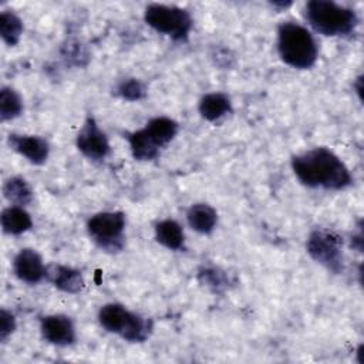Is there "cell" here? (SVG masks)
Instances as JSON below:
<instances>
[{
    "mask_svg": "<svg viewBox=\"0 0 364 364\" xmlns=\"http://www.w3.org/2000/svg\"><path fill=\"white\" fill-rule=\"evenodd\" d=\"M361 77H358L357 78V85H355V88H357V92H358V95H360V98H361Z\"/></svg>",
    "mask_w": 364,
    "mask_h": 364,
    "instance_id": "26",
    "label": "cell"
},
{
    "mask_svg": "<svg viewBox=\"0 0 364 364\" xmlns=\"http://www.w3.org/2000/svg\"><path fill=\"white\" fill-rule=\"evenodd\" d=\"M46 277L61 291L78 293L84 287L81 272L64 264H50L46 270Z\"/></svg>",
    "mask_w": 364,
    "mask_h": 364,
    "instance_id": "12",
    "label": "cell"
},
{
    "mask_svg": "<svg viewBox=\"0 0 364 364\" xmlns=\"http://www.w3.org/2000/svg\"><path fill=\"white\" fill-rule=\"evenodd\" d=\"M142 129L151 138V141L161 149L176 136L179 125L175 119L162 115L149 119Z\"/></svg>",
    "mask_w": 364,
    "mask_h": 364,
    "instance_id": "13",
    "label": "cell"
},
{
    "mask_svg": "<svg viewBox=\"0 0 364 364\" xmlns=\"http://www.w3.org/2000/svg\"><path fill=\"white\" fill-rule=\"evenodd\" d=\"M100 324L109 333L121 336L131 343L145 341L152 331V321L119 303L104 304L98 311Z\"/></svg>",
    "mask_w": 364,
    "mask_h": 364,
    "instance_id": "4",
    "label": "cell"
},
{
    "mask_svg": "<svg viewBox=\"0 0 364 364\" xmlns=\"http://www.w3.org/2000/svg\"><path fill=\"white\" fill-rule=\"evenodd\" d=\"M144 18L145 23L155 31L176 41L186 40L193 24L189 11L185 9L158 3H152L145 7Z\"/></svg>",
    "mask_w": 364,
    "mask_h": 364,
    "instance_id": "5",
    "label": "cell"
},
{
    "mask_svg": "<svg viewBox=\"0 0 364 364\" xmlns=\"http://www.w3.org/2000/svg\"><path fill=\"white\" fill-rule=\"evenodd\" d=\"M40 330L44 340L54 346H70L77 338L73 320L64 314H50L43 317Z\"/></svg>",
    "mask_w": 364,
    "mask_h": 364,
    "instance_id": "9",
    "label": "cell"
},
{
    "mask_svg": "<svg viewBox=\"0 0 364 364\" xmlns=\"http://www.w3.org/2000/svg\"><path fill=\"white\" fill-rule=\"evenodd\" d=\"M200 276H203V282L208 284V286H212V287H220L223 286L225 283V277L222 276L220 272L215 270V269H205Z\"/></svg>",
    "mask_w": 364,
    "mask_h": 364,
    "instance_id": "24",
    "label": "cell"
},
{
    "mask_svg": "<svg viewBox=\"0 0 364 364\" xmlns=\"http://www.w3.org/2000/svg\"><path fill=\"white\" fill-rule=\"evenodd\" d=\"M131 154L138 161H154L159 156L161 149L151 141L144 129L134 131L128 135Z\"/></svg>",
    "mask_w": 364,
    "mask_h": 364,
    "instance_id": "18",
    "label": "cell"
},
{
    "mask_svg": "<svg viewBox=\"0 0 364 364\" xmlns=\"http://www.w3.org/2000/svg\"><path fill=\"white\" fill-rule=\"evenodd\" d=\"M145 85L136 78L122 80L117 87V94L128 101H138L145 97Z\"/></svg>",
    "mask_w": 364,
    "mask_h": 364,
    "instance_id": "22",
    "label": "cell"
},
{
    "mask_svg": "<svg viewBox=\"0 0 364 364\" xmlns=\"http://www.w3.org/2000/svg\"><path fill=\"white\" fill-rule=\"evenodd\" d=\"M1 228L7 235H21L31 229L33 220L30 213L17 205H11L1 212Z\"/></svg>",
    "mask_w": 364,
    "mask_h": 364,
    "instance_id": "14",
    "label": "cell"
},
{
    "mask_svg": "<svg viewBox=\"0 0 364 364\" xmlns=\"http://www.w3.org/2000/svg\"><path fill=\"white\" fill-rule=\"evenodd\" d=\"M186 219L193 230L202 235H208L215 229L218 223V213L208 203H195L189 208Z\"/></svg>",
    "mask_w": 364,
    "mask_h": 364,
    "instance_id": "15",
    "label": "cell"
},
{
    "mask_svg": "<svg viewBox=\"0 0 364 364\" xmlns=\"http://www.w3.org/2000/svg\"><path fill=\"white\" fill-rule=\"evenodd\" d=\"M343 239L327 229H317L307 239V253L334 273L343 270Z\"/></svg>",
    "mask_w": 364,
    "mask_h": 364,
    "instance_id": "7",
    "label": "cell"
},
{
    "mask_svg": "<svg viewBox=\"0 0 364 364\" xmlns=\"http://www.w3.org/2000/svg\"><path fill=\"white\" fill-rule=\"evenodd\" d=\"M277 51L287 65L299 70L313 67L318 55L313 34L294 21H283L277 27Z\"/></svg>",
    "mask_w": 364,
    "mask_h": 364,
    "instance_id": "2",
    "label": "cell"
},
{
    "mask_svg": "<svg viewBox=\"0 0 364 364\" xmlns=\"http://www.w3.org/2000/svg\"><path fill=\"white\" fill-rule=\"evenodd\" d=\"M232 111L230 98L223 92L205 94L199 101V114L206 121H216Z\"/></svg>",
    "mask_w": 364,
    "mask_h": 364,
    "instance_id": "16",
    "label": "cell"
},
{
    "mask_svg": "<svg viewBox=\"0 0 364 364\" xmlns=\"http://www.w3.org/2000/svg\"><path fill=\"white\" fill-rule=\"evenodd\" d=\"M13 270L21 282L36 284L46 277L47 266H44L41 256L34 249L26 247L14 256Z\"/></svg>",
    "mask_w": 364,
    "mask_h": 364,
    "instance_id": "11",
    "label": "cell"
},
{
    "mask_svg": "<svg viewBox=\"0 0 364 364\" xmlns=\"http://www.w3.org/2000/svg\"><path fill=\"white\" fill-rule=\"evenodd\" d=\"M87 230L102 250L119 252L125 243V215L117 210L95 213L90 218Z\"/></svg>",
    "mask_w": 364,
    "mask_h": 364,
    "instance_id": "6",
    "label": "cell"
},
{
    "mask_svg": "<svg viewBox=\"0 0 364 364\" xmlns=\"http://www.w3.org/2000/svg\"><path fill=\"white\" fill-rule=\"evenodd\" d=\"M304 16L314 31L328 37L348 36L358 24L354 10L330 0H310L306 4Z\"/></svg>",
    "mask_w": 364,
    "mask_h": 364,
    "instance_id": "3",
    "label": "cell"
},
{
    "mask_svg": "<svg viewBox=\"0 0 364 364\" xmlns=\"http://www.w3.org/2000/svg\"><path fill=\"white\" fill-rule=\"evenodd\" d=\"M23 34V21L13 11H1L0 36L7 46H16Z\"/></svg>",
    "mask_w": 364,
    "mask_h": 364,
    "instance_id": "20",
    "label": "cell"
},
{
    "mask_svg": "<svg viewBox=\"0 0 364 364\" xmlns=\"http://www.w3.org/2000/svg\"><path fill=\"white\" fill-rule=\"evenodd\" d=\"M155 239L171 250L182 249L185 242L183 230L173 219H164L155 225Z\"/></svg>",
    "mask_w": 364,
    "mask_h": 364,
    "instance_id": "17",
    "label": "cell"
},
{
    "mask_svg": "<svg viewBox=\"0 0 364 364\" xmlns=\"http://www.w3.org/2000/svg\"><path fill=\"white\" fill-rule=\"evenodd\" d=\"M3 193L9 202L17 206L28 205L33 199L31 188L23 178H18V176H13L4 182Z\"/></svg>",
    "mask_w": 364,
    "mask_h": 364,
    "instance_id": "19",
    "label": "cell"
},
{
    "mask_svg": "<svg viewBox=\"0 0 364 364\" xmlns=\"http://www.w3.org/2000/svg\"><path fill=\"white\" fill-rule=\"evenodd\" d=\"M290 4H291L290 1H286V3H283V1H273V3H272L273 7H282V9H283V7L286 9V7H289Z\"/></svg>",
    "mask_w": 364,
    "mask_h": 364,
    "instance_id": "25",
    "label": "cell"
},
{
    "mask_svg": "<svg viewBox=\"0 0 364 364\" xmlns=\"http://www.w3.org/2000/svg\"><path fill=\"white\" fill-rule=\"evenodd\" d=\"M16 330V317L11 311L1 309L0 313V340H7L9 336Z\"/></svg>",
    "mask_w": 364,
    "mask_h": 364,
    "instance_id": "23",
    "label": "cell"
},
{
    "mask_svg": "<svg viewBox=\"0 0 364 364\" xmlns=\"http://www.w3.org/2000/svg\"><path fill=\"white\" fill-rule=\"evenodd\" d=\"M23 111V100L11 87H3L0 91V118L9 121L17 118Z\"/></svg>",
    "mask_w": 364,
    "mask_h": 364,
    "instance_id": "21",
    "label": "cell"
},
{
    "mask_svg": "<svg viewBox=\"0 0 364 364\" xmlns=\"http://www.w3.org/2000/svg\"><path fill=\"white\" fill-rule=\"evenodd\" d=\"M291 168L297 179L310 188L340 191L353 181L344 162L333 151L323 146L293 156Z\"/></svg>",
    "mask_w": 364,
    "mask_h": 364,
    "instance_id": "1",
    "label": "cell"
},
{
    "mask_svg": "<svg viewBox=\"0 0 364 364\" xmlns=\"http://www.w3.org/2000/svg\"><path fill=\"white\" fill-rule=\"evenodd\" d=\"M78 151L92 161H102L109 155L111 146L107 135L98 127L97 121L92 117H88L82 124L77 139Z\"/></svg>",
    "mask_w": 364,
    "mask_h": 364,
    "instance_id": "8",
    "label": "cell"
},
{
    "mask_svg": "<svg viewBox=\"0 0 364 364\" xmlns=\"http://www.w3.org/2000/svg\"><path fill=\"white\" fill-rule=\"evenodd\" d=\"M7 141L13 151H16L34 165H41L48 158L50 145L43 136L10 134Z\"/></svg>",
    "mask_w": 364,
    "mask_h": 364,
    "instance_id": "10",
    "label": "cell"
}]
</instances>
